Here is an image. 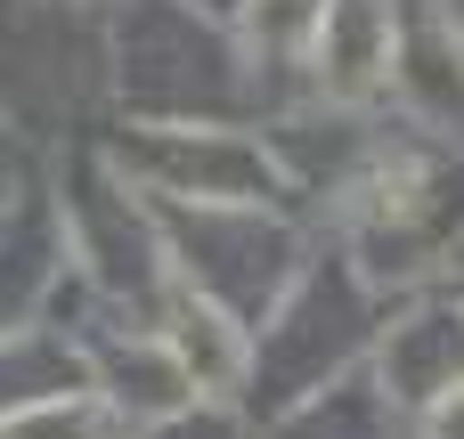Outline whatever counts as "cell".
Returning <instances> with one entry per match:
<instances>
[{
    "label": "cell",
    "instance_id": "1",
    "mask_svg": "<svg viewBox=\"0 0 464 439\" xmlns=\"http://www.w3.org/2000/svg\"><path fill=\"white\" fill-rule=\"evenodd\" d=\"M171 358H179V375H188L196 391H212V399L245 375V342H237V326H228L204 293H179V310H171Z\"/></svg>",
    "mask_w": 464,
    "mask_h": 439
},
{
    "label": "cell",
    "instance_id": "2",
    "mask_svg": "<svg viewBox=\"0 0 464 439\" xmlns=\"http://www.w3.org/2000/svg\"><path fill=\"white\" fill-rule=\"evenodd\" d=\"M424 439H464V383H440L424 407Z\"/></svg>",
    "mask_w": 464,
    "mask_h": 439
}]
</instances>
